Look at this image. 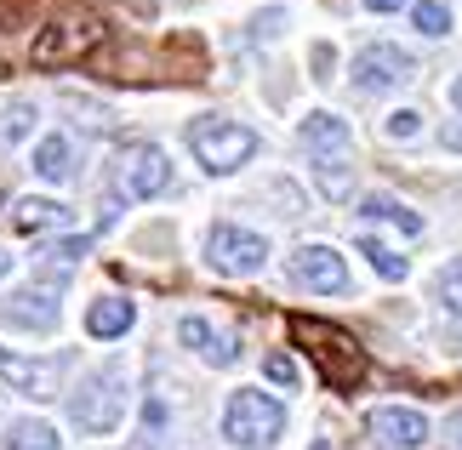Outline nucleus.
I'll return each mask as SVG.
<instances>
[{
  "label": "nucleus",
  "mask_w": 462,
  "mask_h": 450,
  "mask_svg": "<svg viewBox=\"0 0 462 450\" xmlns=\"http://www.w3.org/2000/svg\"><path fill=\"white\" fill-rule=\"evenodd\" d=\"M291 336L309 348V359L319 365V376H326L331 393H354V388L365 382L371 359H365V348H360V342H354L343 326H326V319L297 314V319H291Z\"/></svg>",
  "instance_id": "obj_1"
},
{
  "label": "nucleus",
  "mask_w": 462,
  "mask_h": 450,
  "mask_svg": "<svg viewBox=\"0 0 462 450\" xmlns=\"http://www.w3.org/2000/svg\"><path fill=\"white\" fill-rule=\"evenodd\" d=\"M103 41V17L97 12H86V6H69L58 12L51 23L34 34V46H29V63L34 69H63V63H80L86 51H92Z\"/></svg>",
  "instance_id": "obj_2"
},
{
  "label": "nucleus",
  "mask_w": 462,
  "mask_h": 450,
  "mask_svg": "<svg viewBox=\"0 0 462 450\" xmlns=\"http://www.w3.org/2000/svg\"><path fill=\"white\" fill-rule=\"evenodd\" d=\"M189 149H194V160H200L206 171L223 177V171H235V166H245V160L257 154V132H252V125L206 115V120L189 125Z\"/></svg>",
  "instance_id": "obj_3"
},
{
  "label": "nucleus",
  "mask_w": 462,
  "mask_h": 450,
  "mask_svg": "<svg viewBox=\"0 0 462 450\" xmlns=\"http://www.w3.org/2000/svg\"><path fill=\"white\" fill-rule=\"evenodd\" d=\"M280 427H286V405H280V399H269V393H257V388L228 393L223 434L235 439V445L263 450V445H274V439H280Z\"/></svg>",
  "instance_id": "obj_4"
},
{
  "label": "nucleus",
  "mask_w": 462,
  "mask_h": 450,
  "mask_svg": "<svg viewBox=\"0 0 462 450\" xmlns=\"http://www.w3.org/2000/svg\"><path fill=\"white\" fill-rule=\"evenodd\" d=\"M69 410H75V422L86 427V434H109V427L120 422V410H126V376H120V371H97L92 382L69 399Z\"/></svg>",
  "instance_id": "obj_5"
},
{
  "label": "nucleus",
  "mask_w": 462,
  "mask_h": 450,
  "mask_svg": "<svg viewBox=\"0 0 462 450\" xmlns=\"http://www.w3.org/2000/svg\"><path fill=\"white\" fill-rule=\"evenodd\" d=\"M206 262L217 268V274H257L263 262H269V245H263V234L252 228H235V223H217L206 240Z\"/></svg>",
  "instance_id": "obj_6"
},
{
  "label": "nucleus",
  "mask_w": 462,
  "mask_h": 450,
  "mask_svg": "<svg viewBox=\"0 0 462 450\" xmlns=\"http://www.w3.org/2000/svg\"><path fill=\"white\" fill-rule=\"evenodd\" d=\"M166 183H171V166L154 142H132V149L115 160V194H126V200H149V194H160Z\"/></svg>",
  "instance_id": "obj_7"
},
{
  "label": "nucleus",
  "mask_w": 462,
  "mask_h": 450,
  "mask_svg": "<svg viewBox=\"0 0 462 450\" xmlns=\"http://www.w3.org/2000/svg\"><path fill=\"white\" fill-rule=\"evenodd\" d=\"M417 75V63H411V51H400V46H365L360 58H354V86L360 92H394V86H405Z\"/></svg>",
  "instance_id": "obj_8"
},
{
  "label": "nucleus",
  "mask_w": 462,
  "mask_h": 450,
  "mask_svg": "<svg viewBox=\"0 0 462 450\" xmlns=\"http://www.w3.org/2000/svg\"><path fill=\"white\" fill-rule=\"evenodd\" d=\"M291 280L297 285H309V291H348V268H343V257H337L331 245H303L291 257Z\"/></svg>",
  "instance_id": "obj_9"
},
{
  "label": "nucleus",
  "mask_w": 462,
  "mask_h": 450,
  "mask_svg": "<svg viewBox=\"0 0 462 450\" xmlns=\"http://www.w3.org/2000/svg\"><path fill=\"white\" fill-rule=\"evenodd\" d=\"M371 439H383L388 450H417L422 439H429V422H422V410H405V405H383L371 410Z\"/></svg>",
  "instance_id": "obj_10"
},
{
  "label": "nucleus",
  "mask_w": 462,
  "mask_h": 450,
  "mask_svg": "<svg viewBox=\"0 0 462 450\" xmlns=\"http://www.w3.org/2000/svg\"><path fill=\"white\" fill-rule=\"evenodd\" d=\"M6 326H23V331H51L58 326V291L51 285H23L6 308H0Z\"/></svg>",
  "instance_id": "obj_11"
},
{
  "label": "nucleus",
  "mask_w": 462,
  "mask_h": 450,
  "mask_svg": "<svg viewBox=\"0 0 462 450\" xmlns=\"http://www.w3.org/2000/svg\"><path fill=\"white\" fill-rule=\"evenodd\" d=\"M0 382H12L17 393H29V399H51V382H58V371L41 365V359H17L0 348Z\"/></svg>",
  "instance_id": "obj_12"
},
{
  "label": "nucleus",
  "mask_w": 462,
  "mask_h": 450,
  "mask_svg": "<svg viewBox=\"0 0 462 450\" xmlns=\"http://www.w3.org/2000/svg\"><path fill=\"white\" fill-rule=\"evenodd\" d=\"M177 336H183L200 359H211V365H235V359H240V342L223 336V331H211L206 319H183V326H177Z\"/></svg>",
  "instance_id": "obj_13"
},
{
  "label": "nucleus",
  "mask_w": 462,
  "mask_h": 450,
  "mask_svg": "<svg viewBox=\"0 0 462 450\" xmlns=\"http://www.w3.org/2000/svg\"><path fill=\"white\" fill-rule=\"evenodd\" d=\"M132 319H137V308L126 297H97L92 308H86V331H92V336H126Z\"/></svg>",
  "instance_id": "obj_14"
},
{
  "label": "nucleus",
  "mask_w": 462,
  "mask_h": 450,
  "mask_svg": "<svg viewBox=\"0 0 462 450\" xmlns=\"http://www.w3.org/2000/svg\"><path fill=\"white\" fill-rule=\"evenodd\" d=\"M69 223V206H58V200H17L12 206V228L17 234H46V228H63Z\"/></svg>",
  "instance_id": "obj_15"
},
{
  "label": "nucleus",
  "mask_w": 462,
  "mask_h": 450,
  "mask_svg": "<svg viewBox=\"0 0 462 450\" xmlns=\"http://www.w3.org/2000/svg\"><path fill=\"white\" fill-rule=\"evenodd\" d=\"M303 142H309L319 160H331V154L348 149V125L337 120V115H309V120H303Z\"/></svg>",
  "instance_id": "obj_16"
},
{
  "label": "nucleus",
  "mask_w": 462,
  "mask_h": 450,
  "mask_svg": "<svg viewBox=\"0 0 462 450\" xmlns=\"http://www.w3.org/2000/svg\"><path fill=\"white\" fill-rule=\"evenodd\" d=\"M360 211H365V217H377V223H394L400 234H422V217H417V211L400 206V200H388V194H371Z\"/></svg>",
  "instance_id": "obj_17"
},
{
  "label": "nucleus",
  "mask_w": 462,
  "mask_h": 450,
  "mask_svg": "<svg viewBox=\"0 0 462 450\" xmlns=\"http://www.w3.org/2000/svg\"><path fill=\"white\" fill-rule=\"evenodd\" d=\"M6 450H58V434H51L46 422H12L6 427Z\"/></svg>",
  "instance_id": "obj_18"
},
{
  "label": "nucleus",
  "mask_w": 462,
  "mask_h": 450,
  "mask_svg": "<svg viewBox=\"0 0 462 450\" xmlns=\"http://www.w3.org/2000/svg\"><path fill=\"white\" fill-rule=\"evenodd\" d=\"M34 171H41L46 183H63L69 177V137H46L41 149H34Z\"/></svg>",
  "instance_id": "obj_19"
},
{
  "label": "nucleus",
  "mask_w": 462,
  "mask_h": 450,
  "mask_svg": "<svg viewBox=\"0 0 462 450\" xmlns=\"http://www.w3.org/2000/svg\"><path fill=\"white\" fill-rule=\"evenodd\" d=\"M29 132H34V109H29V103H12V109H0V149L23 142Z\"/></svg>",
  "instance_id": "obj_20"
},
{
  "label": "nucleus",
  "mask_w": 462,
  "mask_h": 450,
  "mask_svg": "<svg viewBox=\"0 0 462 450\" xmlns=\"http://www.w3.org/2000/svg\"><path fill=\"white\" fill-rule=\"evenodd\" d=\"M314 177H319V188H326L331 194V200H348V166H343V154H331V160H319V166H314Z\"/></svg>",
  "instance_id": "obj_21"
},
{
  "label": "nucleus",
  "mask_w": 462,
  "mask_h": 450,
  "mask_svg": "<svg viewBox=\"0 0 462 450\" xmlns=\"http://www.w3.org/2000/svg\"><path fill=\"white\" fill-rule=\"evenodd\" d=\"M411 23H417L422 34H446V29H451V6H446V0H422V6L411 12Z\"/></svg>",
  "instance_id": "obj_22"
},
{
  "label": "nucleus",
  "mask_w": 462,
  "mask_h": 450,
  "mask_svg": "<svg viewBox=\"0 0 462 450\" xmlns=\"http://www.w3.org/2000/svg\"><path fill=\"white\" fill-rule=\"evenodd\" d=\"M360 251L371 257V268H377L383 280H405V257H394L388 245H377V240H360Z\"/></svg>",
  "instance_id": "obj_23"
},
{
  "label": "nucleus",
  "mask_w": 462,
  "mask_h": 450,
  "mask_svg": "<svg viewBox=\"0 0 462 450\" xmlns=\"http://www.w3.org/2000/svg\"><path fill=\"white\" fill-rule=\"evenodd\" d=\"M439 302H446V308L462 319V257L446 268V274H439Z\"/></svg>",
  "instance_id": "obj_24"
},
{
  "label": "nucleus",
  "mask_w": 462,
  "mask_h": 450,
  "mask_svg": "<svg viewBox=\"0 0 462 450\" xmlns=\"http://www.w3.org/2000/svg\"><path fill=\"white\" fill-rule=\"evenodd\" d=\"M383 132L394 137V142H411V137L422 132V115H417V109H400V115H388V125H383Z\"/></svg>",
  "instance_id": "obj_25"
},
{
  "label": "nucleus",
  "mask_w": 462,
  "mask_h": 450,
  "mask_svg": "<svg viewBox=\"0 0 462 450\" xmlns=\"http://www.w3.org/2000/svg\"><path fill=\"white\" fill-rule=\"evenodd\" d=\"M263 371H269V382H280V388L297 382V365H291L286 354H269V359H263Z\"/></svg>",
  "instance_id": "obj_26"
},
{
  "label": "nucleus",
  "mask_w": 462,
  "mask_h": 450,
  "mask_svg": "<svg viewBox=\"0 0 462 450\" xmlns=\"http://www.w3.org/2000/svg\"><path fill=\"white\" fill-rule=\"evenodd\" d=\"M331 63H337V58H331V46H314V69H319V80H331Z\"/></svg>",
  "instance_id": "obj_27"
},
{
  "label": "nucleus",
  "mask_w": 462,
  "mask_h": 450,
  "mask_svg": "<svg viewBox=\"0 0 462 450\" xmlns=\"http://www.w3.org/2000/svg\"><path fill=\"white\" fill-rule=\"evenodd\" d=\"M446 450H462V410L446 422Z\"/></svg>",
  "instance_id": "obj_28"
},
{
  "label": "nucleus",
  "mask_w": 462,
  "mask_h": 450,
  "mask_svg": "<svg viewBox=\"0 0 462 450\" xmlns=\"http://www.w3.org/2000/svg\"><path fill=\"white\" fill-rule=\"evenodd\" d=\"M80 251H86V240H63L58 251H51V257H63V262H75V257H80Z\"/></svg>",
  "instance_id": "obj_29"
},
{
  "label": "nucleus",
  "mask_w": 462,
  "mask_h": 450,
  "mask_svg": "<svg viewBox=\"0 0 462 450\" xmlns=\"http://www.w3.org/2000/svg\"><path fill=\"white\" fill-rule=\"evenodd\" d=\"M439 142H446V149H462V125H446V132H439Z\"/></svg>",
  "instance_id": "obj_30"
},
{
  "label": "nucleus",
  "mask_w": 462,
  "mask_h": 450,
  "mask_svg": "<svg viewBox=\"0 0 462 450\" xmlns=\"http://www.w3.org/2000/svg\"><path fill=\"white\" fill-rule=\"evenodd\" d=\"M365 6H371V12H400L405 0H365Z\"/></svg>",
  "instance_id": "obj_31"
},
{
  "label": "nucleus",
  "mask_w": 462,
  "mask_h": 450,
  "mask_svg": "<svg viewBox=\"0 0 462 450\" xmlns=\"http://www.w3.org/2000/svg\"><path fill=\"white\" fill-rule=\"evenodd\" d=\"M451 103H457V109H462V80H457V86H451Z\"/></svg>",
  "instance_id": "obj_32"
},
{
  "label": "nucleus",
  "mask_w": 462,
  "mask_h": 450,
  "mask_svg": "<svg viewBox=\"0 0 462 450\" xmlns=\"http://www.w3.org/2000/svg\"><path fill=\"white\" fill-rule=\"evenodd\" d=\"M6 268H12V257H6V251H0V280H6Z\"/></svg>",
  "instance_id": "obj_33"
},
{
  "label": "nucleus",
  "mask_w": 462,
  "mask_h": 450,
  "mask_svg": "<svg viewBox=\"0 0 462 450\" xmlns=\"http://www.w3.org/2000/svg\"><path fill=\"white\" fill-rule=\"evenodd\" d=\"M309 450H331V439H314V445H309Z\"/></svg>",
  "instance_id": "obj_34"
},
{
  "label": "nucleus",
  "mask_w": 462,
  "mask_h": 450,
  "mask_svg": "<svg viewBox=\"0 0 462 450\" xmlns=\"http://www.w3.org/2000/svg\"><path fill=\"white\" fill-rule=\"evenodd\" d=\"M132 450H160V445H132Z\"/></svg>",
  "instance_id": "obj_35"
}]
</instances>
